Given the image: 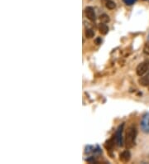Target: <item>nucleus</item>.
<instances>
[{"label": "nucleus", "instance_id": "nucleus-15", "mask_svg": "<svg viewBox=\"0 0 149 164\" xmlns=\"http://www.w3.org/2000/svg\"><path fill=\"white\" fill-rule=\"evenodd\" d=\"M101 42H102V40H101V38H98L95 40V42H96V44H97V45H99V44L101 43Z\"/></svg>", "mask_w": 149, "mask_h": 164}, {"label": "nucleus", "instance_id": "nucleus-9", "mask_svg": "<svg viewBox=\"0 0 149 164\" xmlns=\"http://www.w3.org/2000/svg\"><path fill=\"white\" fill-rule=\"evenodd\" d=\"M105 6H106V8L108 9L113 10V9H114L116 8V3L114 1H112V0H107L106 3H105Z\"/></svg>", "mask_w": 149, "mask_h": 164}, {"label": "nucleus", "instance_id": "nucleus-4", "mask_svg": "<svg viewBox=\"0 0 149 164\" xmlns=\"http://www.w3.org/2000/svg\"><path fill=\"white\" fill-rule=\"evenodd\" d=\"M140 126L142 131L145 133H149V113H147L143 116Z\"/></svg>", "mask_w": 149, "mask_h": 164}, {"label": "nucleus", "instance_id": "nucleus-1", "mask_svg": "<svg viewBox=\"0 0 149 164\" xmlns=\"http://www.w3.org/2000/svg\"><path fill=\"white\" fill-rule=\"evenodd\" d=\"M138 135V130L135 126H130L128 129L125 136V145L128 148H132L135 145L136 138Z\"/></svg>", "mask_w": 149, "mask_h": 164}, {"label": "nucleus", "instance_id": "nucleus-8", "mask_svg": "<svg viewBox=\"0 0 149 164\" xmlns=\"http://www.w3.org/2000/svg\"><path fill=\"white\" fill-rule=\"evenodd\" d=\"M99 31L102 35H106L108 33V32H109V27H108V26L105 23L101 22L99 25Z\"/></svg>", "mask_w": 149, "mask_h": 164}, {"label": "nucleus", "instance_id": "nucleus-14", "mask_svg": "<svg viewBox=\"0 0 149 164\" xmlns=\"http://www.w3.org/2000/svg\"><path fill=\"white\" fill-rule=\"evenodd\" d=\"M143 52L146 55H148L149 56V44H147L143 48Z\"/></svg>", "mask_w": 149, "mask_h": 164}, {"label": "nucleus", "instance_id": "nucleus-7", "mask_svg": "<svg viewBox=\"0 0 149 164\" xmlns=\"http://www.w3.org/2000/svg\"><path fill=\"white\" fill-rule=\"evenodd\" d=\"M138 82L143 86H149V71L148 72L147 75H144L143 76H141Z\"/></svg>", "mask_w": 149, "mask_h": 164}, {"label": "nucleus", "instance_id": "nucleus-13", "mask_svg": "<svg viewBox=\"0 0 149 164\" xmlns=\"http://www.w3.org/2000/svg\"><path fill=\"white\" fill-rule=\"evenodd\" d=\"M123 3L126 4V5H132V4H134L136 2H137V0H123Z\"/></svg>", "mask_w": 149, "mask_h": 164}, {"label": "nucleus", "instance_id": "nucleus-12", "mask_svg": "<svg viewBox=\"0 0 149 164\" xmlns=\"http://www.w3.org/2000/svg\"><path fill=\"white\" fill-rule=\"evenodd\" d=\"M94 36V33L92 29H86V31H85V37L87 38H92Z\"/></svg>", "mask_w": 149, "mask_h": 164}, {"label": "nucleus", "instance_id": "nucleus-6", "mask_svg": "<svg viewBox=\"0 0 149 164\" xmlns=\"http://www.w3.org/2000/svg\"><path fill=\"white\" fill-rule=\"evenodd\" d=\"M130 159H131V153L128 150H125L119 154V160L123 163H126L128 162H129Z\"/></svg>", "mask_w": 149, "mask_h": 164}, {"label": "nucleus", "instance_id": "nucleus-2", "mask_svg": "<svg viewBox=\"0 0 149 164\" xmlns=\"http://www.w3.org/2000/svg\"><path fill=\"white\" fill-rule=\"evenodd\" d=\"M149 71V60H145L140 63L136 68V74L138 76H143Z\"/></svg>", "mask_w": 149, "mask_h": 164}, {"label": "nucleus", "instance_id": "nucleus-16", "mask_svg": "<svg viewBox=\"0 0 149 164\" xmlns=\"http://www.w3.org/2000/svg\"><path fill=\"white\" fill-rule=\"evenodd\" d=\"M148 40L149 41V33H148Z\"/></svg>", "mask_w": 149, "mask_h": 164}, {"label": "nucleus", "instance_id": "nucleus-3", "mask_svg": "<svg viewBox=\"0 0 149 164\" xmlns=\"http://www.w3.org/2000/svg\"><path fill=\"white\" fill-rule=\"evenodd\" d=\"M124 124H122L121 125L119 126L115 133V142L118 146L122 147L123 145V130Z\"/></svg>", "mask_w": 149, "mask_h": 164}, {"label": "nucleus", "instance_id": "nucleus-5", "mask_svg": "<svg viewBox=\"0 0 149 164\" xmlns=\"http://www.w3.org/2000/svg\"><path fill=\"white\" fill-rule=\"evenodd\" d=\"M85 16L88 18L89 20H90L91 22H94L96 20V15H95V12L94 9L92 7H87L85 10Z\"/></svg>", "mask_w": 149, "mask_h": 164}, {"label": "nucleus", "instance_id": "nucleus-10", "mask_svg": "<svg viewBox=\"0 0 149 164\" xmlns=\"http://www.w3.org/2000/svg\"><path fill=\"white\" fill-rule=\"evenodd\" d=\"M114 145V140H113V139H109L108 141H106L105 146V148H106V149L110 150V149L113 148Z\"/></svg>", "mask_w": 149, "mask_h": 164}, {"label": "nucleus", "instance_id": "nucleus-11", "mask_svg": "<svg viewBox=\"0 0 149 164\" xmlns=\"http://www.w3.org/2000/svg\"><path fill=\"white\" fill-rule=\"evenodd\" d=\"M100 21L103 22V23H108V22L110 21V18L108 16L107 14H103L100 16Z\"/></svg>", "mask_w": 149, "mask_h": 164}]
</instances>
